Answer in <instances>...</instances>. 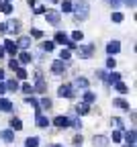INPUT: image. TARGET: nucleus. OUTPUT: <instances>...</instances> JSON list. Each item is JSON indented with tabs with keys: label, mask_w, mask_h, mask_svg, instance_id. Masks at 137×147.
I'll use <instances>...</instances> for the list:
<instances>
[{
	"label": "nucleus",
	"mask_w": 137,
	"mask_h": 147,
	"mask_svg": "<svg viewBox=\"0 0 137 147\" xmlns=\"http://www.w3.org/2000/svg\"><path fill=\"white\" fill-rule=\"evenodd\" d=\"M8 31V25L6 23H0V33H6Z\"/></svg>",
	"instance_id": "obj_46"
},
{
	"label": "nucleus",
	"mask_w": 137,
	"mask_h": 147,
	"mask_svg": "<svg viewBox=\"0 0 137 147\" xmlns=\"http://www.w3.org/2000/svg\"><path fill=\"white\" fill-rule=\"evenodd\" d=\"M82 141H84L82 135H76V137H74V143H76V145H82Z\"/></svg>",
	"instance_id": "obj_44"
},
{
	"label": "nucleus",
	"mask_w": 137,
	"mask_h": 147,
	"mask_svg": "<svg viewBox=\"0 0 137 147\" xmlns=\"http://www.w3.org/2000/svg\"><path fill=\"white\" fill-rule=\"evenodd\" d=\"M113 104H115V106H119V108H125V110H131V108H129V102L123 100V98H115Z\"/></svg>",
	"instance_id": "obj_15"
},
{
	"label": "nucleus",
	"mask_w": 137,
	"mask_h": 147,
	"mask_svg": "<svg viewBox=\"0 0 137 147\" xmlns=\"http://www.w3.org/2000/svg\"><path fill=\"white\" fill-rule=\"evenodd\" d=\"M31 35L35 37V39H41V37H43V31H39V29H33V31H31Z\"/></svg>",
	"instance_id": "obj_35"
},
{
	"label": "nucleus",
	"mask_w": 137,
	"mask_h": 147,
	"mask_svg": "<svg viewBox=\"0 0 137 147\" xmlns=\"http://www.w3.org/2000/svg\"><path fill=\"white\" fill-rule=\"evenodd\" d=\"M4 86H6V90H18V82L16 80H8Z\"/></svg>",
	"instance_id": "obj_25"
},
{
	"label": "nucleus",
	"mask_w": 137,
	"mask_h": 147,
	"mask_svg": "<svg viewBox=\"0 0 137 147\" xmlns=\"http://www.w3.org/2000/svg\"><path fill=\"white\" fill-rule=\"evenodd\" d=\"M10 127H12V131H21V129H23L21 119H10Z\"/></svg>",
	"instance_id": "obj_20"
},
{
	"label": "nucleus",
	"mask_w": 137,
	"mask_h": 147,
	"mask_svg": "<svg viewBox=\"0 0 137 147\" xmlns=\"http://www.w3.org/2000/svg\"><path fill=\"white\" fill-rule=\"evenodd\" d=\"M6 25H8V31H12V33H18V29H21V21H10Z\"/></svg>",
	"instance_id": "obj_18"
},
{
	"label": "nucleus",
	"mask_w": 137,
	"mask_h": 147,
	"mask_svg": "<svg viewBox=\"0 0 137 147\" xmlns=\"http://www.w3.org/2000/svg\"><path fill=\"white\" fill-rule=\"evenodd\" d=\"M121 139H123V135H121L119 131H115V133H113V141H115V143H119Z\"/></svg>",
	"instance_id": "obj_38"
},
{
	"label": "nucleus",
	"mask_w": 137,
	"mask_h": 147,
	"mask_svg": "<svg viewBox=\"0 0 137 147\" xmlns=\"http://www.w3.org/2000/svg\"><path fill=\"white\" fill-rule=\"evenodd\" d=\"M106 51H109L111 55H115V53H119V51H121V43H119V41H111V43L106 45Z\"/></svg>",
	"instance_id": "obj_8"
},
{
	"label": "nucleus",
	"mask_w": 137,
	"mask_h": 147,
	"mask_svg": "<svg viewBox=\"0 0 137 147\" xmlns=\"http://www.w3.org/2000/svg\"><path fill=\"white\" fill-rule=\"evenodd\" d=\"M25 145H27V147H37V145H39V139H37V137H29V139L25 141Z\"/></svg>",
	"instance_id": "obj_26"
},
{
	"label": "nucleus",
	"mask_w": 137,
	"mask_h": 147,
	"mask_svg": "<svg viewBox=\"0 0 137 147\" xmlns=\"http://www.w3.org/2000/svg\"><path fill=\"white\" fill-rule=\"evenodd\" d=\"M0 137L10 143V141H14V131H10V129H6V131H0Z\"/></svg>",
	"instance_id": "obj_14"
},
{
	"label": "nucleus",
	"mask_w": 137,
	"mask_h": 147,
	"mask_svg": "<svg viewBox=\"0 0 137 147\" xmlns=\"http://www.w3.org/2000/svg\"><path fill=\"white\" fill-rule=\"evenodd\" d=\"M41 106H43V108H51V100H49V98H43V100H41Z\"/></svg>",
	"instance_id": "obj_41"
},
{
	"label": "nucleus",
	"mask_w": 137,
	"mask_h": 147,
	"mask_svg": "<svg viewBox=\"0 0 137 147\" xmlns=\"http://www.w3.org/2000/svg\"><path fill=\"white\" fill-rule=\"evenodd\" d=\"M64 69H66V63H64L62 59L51 63V71H53V74H64Z\"/></svg>",
	"instance_id": "obj_10"
},
{
	"label": "nucleus",
	"mask_w": 137,
	"mask_h": 147,
	"mask_svg": "<svg viewBox=\"0 0 137 147\" xmlns=\"http://www.w3.org/2000/svg\"><path fill=\"white\" fill-rule=\"evenodd\" d=\"M55 43H62V45H68V49H70V51L78 47V45H76L74 41H70V39H68V35H66V33H62V31H57V33H55Z\"/></svg>",
	"instance_id": "obj_2"
},
{
	"label": "nucleus",
	"mask_w": 137,
	"mask_h": 147,
	"mask_svg": "<svg viewBox=\"0 0 137 147\" xmlns=\"http://www.w3.org/2000/svg\"><path fill=\"white\" fill-rule=\"evenodd\" d=\"M76 86H78V88H88V80H86V78H78V80H76Z\"/></svg>",
	"instance_id": "obj_28"
},
{
	"label": "nucleus",
	"mask_w": 137,
	"mask_h": 147,
	"mask_svg": "<svg viewBox=\"0 0 137 147\" xmlns=\"http://www.w3.org/2000/svg\"><path fill=\"white\" fill-rule=\"evenodd\" d=\"M4 92H6V86H4L2 82H0V94H4Z\"/></svg>",
	"instance_id": "obj_47"
},
{
	"label": "nucleus",
	"mask_w": 137,
	"mask_h": 147,
	"mask_svg": "<svg viewBox=\"0 0 137 147\" xmlns=\"http://www.w3.org/2000/svg\"><path fill=\"white\" fill-rule=\"evenodd\" d=\"M92 143H94V147H106V145H109V137H104V135H94Z\"/></svg>",
	"instance_id": "obj_5"
},
{
	"label": "nucleus",
	"mask_w": 137,
	"mask_h": 147,
	"mask_svg": "<svg viewBox=\"0 0 137 147\" xmlns=\"http://www.w3.org/2000/svg\"><path fill=\"white\" fill-rule=\"evenodd\" d=\"M115 65H117V61H115V57H109V59H106V67H111V69H113Z\"/></svg>",
	"instance_id": "obj_40"
},
{
	"label": "nucleus",
	"mask_w": 137,
	"mask_h": 147,
	"mask_svg": "<svg viewBox=\"0 0 137 147\" xmlns=\"http://www.w3.org/2000/svg\"><path fill=\"white\" fill-rule=\"evenodd\" d=\"M53 125L60 127V129H66V127H70V119L68 117H55L53 119Z\"/></svg>",
	"instance_id": "obj_6"
},
{
	"label": "nucleus",
	"mask_w": 137,
	"mask_h": 147,
	"mask_svg": "<svg viewBox=\"0 0 137 147\" xmlns=\"http://www.w3.org/2000/svg\"><path fill=\"white\" fill-rule=\"evenodd\" d=\"M18 63H31V53L23 51L21 55H18Z\"/></svg>",
	"instance_id": "obj_19"
},
{
	"label": "nucleus",
	"mask_w": 137,
	"mask_h": 147,
	"mask_svg": "<svg viewBox=\"0 0 137 147\" xmlns=\"http://www.w3.org/2000/svg\"><path fill=\"white\" fill-rule=\"evenodd\" d=\"M41 47H43L45 51H53V47H55V43H53V41H45V43H43Z\"/></svg>",
	"instance_id": "obj_31"
},
{
	"label": "nucleus",
	"mask_w": 137,
	"mask_h": 147,
	"mask_svg": "<svg viewBox=\"0 0 137 147\" xmlns=\"http://www.w3.org/2000/svg\"><path fill=\"white\" fill-rule=\"evenodd\" d=\"M0 10H2L4 14H10V12H12V6H10V2H4V4H0Z\"/></svg>",
	"instance_id": "obj_27"
},
{
	"label": "nucleus",
	"mask_w": 137,
	"mask_h": 147,
	"mask_svg": "<svg viewBox=\"0 0 137 147\" xmlns=\"http://www.w3.org/2000/svg\"><path fill=\"white\" fill-rule=\"evenodd\" d=\"M62 10H64V12H70V10H72V2L64 0V2H62Z\"/></svg>",
	"instance_id": "obj_32"
},
{
	"label": "nucleus",
	"mask_w": 137,
	"mask_h": 147,
	"mask_svg": "<svg viewBox=\"0 0 137 147\" xmlns=\"http://www.w3.org/2000/svg\"><path fill=\"white\" fill-rule=\"evenodd\" d=\"M31 45V37H21V39L16 41V47H23V49H27Z\"/></svg>",
	"instance_id": "obj_16"
},
{
	"label": "nucleus",
	"mask_w": 137,
	"mask_h": 147,
	"mask_svg": "<svg viewBox=\"0 0 137 147\" xmlns=\"http://www.w3.org/2000/svg\"><path fill=\"white\" fill-rule=\"evenodd\" d=\"M70 125H72L74 129H80V127H82V123H80V119H72V121H70Z\"/></svg>",
	"instance_id": "obj_36"
},
{
	"label": "nucleus",
	"mask_w": 137,
	"mask_h": 147,
	"mask_svg": "<svg viewBox=\"0 0 137 147\" xmlns=\"http://www.w3.org/2000/svg\"><path fill=\"white\" fill-rule=\"evenodd\" d=\"M0 4H2V0H0Z\"/></svg>",
	"instance_id": "obj_55"
},
{
	"label": "nucleus",
	"mask_w": 137,
	"mask_h": 147,
	"mask_svg": "<svg viewBox=\"0 0 137 147\" xmlns=\"http://www.w3.org/2000/svg\"><path fill=\"white\" fill-rule=\"evenodd\" d=\"M76 147H82V145H76Z\"/></svg>",
	"instance_id": "obj_54"
},
{
	"label": "nucleus",
	"mask_w": 137,
	"mask_h": 147,
	"mask_svg": "<svg viewBox=\"0 0 137 147\" xmlns=\"http://www.w3.org/2000/svg\"><path fill=\"white\" fill-rule=\"evenodd\" d=\"M16 49H18V47H16V43H14V41H10V39H6V41H4V51H8V53H12V55H14V53H16Z\"/></svg>",
	"instance_id": "obj_12"
},
{
	"label": "nucleus",
	"mask_w": 137,
	"mask_h": 147,
	"mask_svg": "<svg viewBox=\"0 0 137 147\" xmlns=\"http://www.w3.org/2000/svg\"><path fill=\"white\" fill-rule=\"evenodd\" d=\"M25 102H29L31 106H35V108H37V115H41V113H39V102H37L33 96H27V98H25Z\"/></svg>",
	"instance_id": "obj_24"
},
{
	"label": "nucleus",
	"mask_w": 137,
	"mask_h": 147,
	"mask_svg": "<svg viewBox=\"0 0 137 147\" xmlns=\"http://www.w3.org/2000/svg\"><path fill=\"white\" fill-rule=\"evenodd\" d=\"M72 10H76V18H80V21H84V18H88V2L86 0H78L76 4H72Z\"/></svg>",
	"instance_id": "obj_1"
},
{
	"label": "nucleus",
	"mask_w": 137,
	"mask_h": 147,
	"mask_svg": "<svg viewBox=\"0 0 137 147\" xmlns=\"http://www.w3.org/2000/svg\"><path fill=\"white\" fill-rule=\"evenodd\" d=\"M96 100V94H92V92H84V102L86 104H92Z\"/></svg>",
	"instance_id": "obj_21"
},
{
	"label": "nucleus",
	"mask_w": 137,
	"mask_h": 147,
	"mask_svg": "<svg viewBox=\"0 0 137 147\" xmlns=\"http://www.w3.org/2000/svg\"><path fill=\"white\" fill-rule=\"evenodd\" d=\"M72 39H74V41H82V39H84L82 31H74V33H72Z\"/></svg>",
	"instance_id": "obj_30"
},
{
	"label": "nucleus",
	"mask_w": 137,
	"mask_h": 147,
	"mask_svg": "<svg viewBox=\"0 0 137 147\" xmlns=\"http://www.w3.org/2000/svg\"><path fill=\"white\" fill-rule=\"evenodd\" d=\"M6 2H10V0H6Z\"/></svg>",
	"instance_id": "obj_56"
},
{
	"label": "nucleus",
	"mask_w": 137,
	"mask_h": 147,
	"mask_svg": "<svg viewBox=\"0 0 137 147\" xmlns=\"http://www.w3.org/2000/svg\"><path fill=\"white\" fill-rule=\"evenodd\" d=\"M4 80V69H0V82Z\"/></svg>",
	"instance_id": "obj_49"
},
{
	"label": "nucleus",
	"mask_w": 137,
	"mask_h": 147,
	"mask_svg": "<svg viewBox=\"0 0 137 147\" xmlns=\"http://www.w3.org/2000/svg\"><path fill=\"white\" fill-rule=\"evenodd\" d=\"M123 147H133V145H129V143H127V145H123Z\"/></svg>",
	"instance_id": "obj_51"
},
{
	"label": "nucleus",
	"mask_w": 137,
	"mask_h": 147,
	"mask_svg": "<svg viewBox=\"0 0 137 147\" xmlns=\"http://www.w3.org/2000/svg\"><path fill=\"white\" fill-rule=\"evenodd\" d=\"M76 113H78V115H88V113H90V108H88V104H86V102H82V104H78Z\"/></svg>",
	"instance_id": "obj_17"
},
{
	"label": "nucleus",
	"mask_w": 137,
	"mask_h": 147,
	"mask_svg": "<svg viewBox=\"0 0 137 147\" xmlns=\"http://www.w3.org/2000/svg\"><path fill=\"white\" fill-rule=\"evenodd\" d=\"M33 88H35L37 92H41V94H43V92L47 90V84H45V80H43V78H37V84H35Z\"/></svg>",
	"instance_id": "obj_13"
},
{
	"label": "nucleus",
	"mask_w": 137,
	"mask_h": 147,
	"mask_svg": "<svg viewBox=\"0 0 137 147\" xmlns=\"http://www.w3.org/2000/svg\"><path fill=\"white\" fill-rule=\"evenodd\" d=\"M115 86H117V90H119V92H127V86H125L123 82H117Z\"/></svg>",
	"instance_id": "obj_39"
},
{
	"label": "nucleus",
	"mask_w": 137,
	"mask_h": 147,
	"mask_svg": "<svg viewBox=\"0 0 137 147\" xmlns=\"http://www.w3.org/2000/svg\"><path fill=\"white\" fill-rule=\"evenodd\" d=\"M53 147H64V145H53Z\"/></svg>",
	"instance_id": "obj_52"
},
{
	"label": "nucleus",
	"mask_w": 137,
	"mask_h": 147,
	"mask_svg": "<svg viewBox=\"0 0 137 147\" xmlns=\"http://www.w3.org/2000/svg\"><path fill=\"white\" fill-rule=\"evenodd\" d=\"M111 123H113V125H115L117 129H121V127H123V123H121V119H117V117H115V119H113Z\"/></svg>",
	"instance_id": "obj_42"
},
{
	"label": "nucleus",
	"mask_w": 137,
	"mask_h": 147,
	"mask_svg": "<svg viewBox=\"0 0 137 147\" xmlns=\"http://www.w3.org/2000/svg\"><path fill=\"white\" fill-rule=\"evenodd\" d=\"M35 123H37V127H39V129H47V127H49V119H47L45 115H37Z\"/></svg>",
	"instance_id": "obj_7"
},
{
	"label": "nucleus",
	"mask_w": 137,
	"mask_h": 147,
	"mask_svg": "<svg viewBox=\"0 0 137 147\" xmlns=\"http://www.w3.org/2000/svg\"><path fill=\"white\" fill-rule=\"evenodd\" d=\"M125 4H129V6L133 8V6H135V0H125Z\"/></svg>",
	"instance_id": "obj_48"
},
{
	"label": "nucleus",
	"mask_w": 137,
	"mask_h": 147,
	"mask_svg": "<svg viewBox=\"0 0 137 147\" xmlns=\"http://www.w3.org/2000/svg\"><path fill=\"white\" fill-rule=\"evenodd\" d=\"M57 94H60L62 98H72L74 96V86L72 84H62L60 90H57Z\"/></svg>",
	"instance_id": "obj_3"
},
{
	"label": "nucleus",
	"mask_w": 137,
	"mask_h": 147,
	"mask_svg": "<svg viewBox=\"0 0 137 147\" xmlns=\"http://www.w3.org/2000/svg\"><path fill=\"white\" fill-rule=\"evenodd\" d=\"M60 57H62V61H64V59H70V57H72V51H70V49H62Z\"/></svg>",
	"instance_id": "obj_29"
},
{
	"label": "nucleus",
	"mask_w": 137,
	"mask_h": 147,
	"mask_svg": "<svg viewBox=\"0 0 137 147\" xmlns=\"http://www.w3.org/2000/svg\"><path fill=\"white\" fill-rule=\"evenodd\" d=\"M23 92H27V94L31 92V94H33V92H35V88H33V86H31L29 82H25V84H23Z\"/></svg>",
	"instance_id": "obj_33"
},
{
	"label": "nucleus",
	"mask_w": 137,
	"mask_h": 147,
	"mask_svg": "<svg viewBox=\"0 0 137 147\" xmlns=\"http://www.w3.org/2000/svg\"><path fill=\"white\" fill-rule=\"evenodd\" d=\"M4 53H6V51H4V47H0V57H2Z\"/></svg>",
	"instance_id": "obj_50"
},
{
	"label": "nucleus",
	"mask_w": 137,
	"mask_h": 147,
	"mask_svg": "<svg viewBox=\"0 0 137 147\" xmlns=\"http://www.w3.org/2000/svg\"><path fill=\"white\" fill-rule=\"evenodd\" d=\"M45 16H47V23H51V25H60V18H62V14H60V12H55V10H47V12H45Z\"/></svg>",
	"instance_id": "obj_4"
},
{
	"label": "nucleus",
	"mask_w": 137,
	"mask_h": 147,
	"mask_svg": "<svg viewBox=\"0 0 137 147\" xmlns=\"http://www.w3.org/2000/svg\"><path fill=\"white\" fill-rule=\"evenodd\" d=\"M125 139H127L129 145H135V131H127L125 133Z\"/></svg>",
	"instance_id": "obj_22"
},
{
	"label": "nucleus",
	"mask_w": 137,
	"mask_h": 147,
	"mask_svg": "<svg viewBox=\"0 0 137 147\" xmlns=\"http://www.w3.org/2000/svg\"><path fill=\"white\" fill-rule=\"evenodd\" d=\"M51 2H60V0H51Z\"/></svg>",
	"instance_id": "obj_53"
},
{
	"label": "nucleus",
	"mask_w": 137,
	"mask_h": 147,
	"mask_svg": "<svg viewBox=\"0 0 137 147\" xmlns=\"http://www.w3.org/2000/svg\"><path fill=\"white\" fill-rule=\"evenodd\" d=\"M0 110H2V113H10V110H12V102L8 98H0Z\"/></svg>",
	"instance_id": "obj_11"
},
{
	"label": "nucleus",
	"mask_w": 137,
	"mask_h": 147,
	"mask_svg": "<svg viewBox=\"0 0 137 147\" xmlns=\"http://www.w3.org/2000/svg\"><path fill=\"white\" fill-rule=\"evenodd\" d=\"M109 82H111V84H117V82H121V74H117V71H113L111 76H109Z\"/></svg>",
	"instance_id": "obj_23"
},
{
	"label": "nucleus",
	"mask_w": 137,
	"mask_h": 147,
	"mask_svg": "<svg viewBox=\"0 0 137 147\" xmlns=\"http://www.w3.org/2000/svg\"><path fill=\"white\" fill-rule=\"evenodd\" d=\"M16 76L21 78V80H25V78H27V71H25L23 67H18V69H16Z\"/></svg>",
	"instance_id": "obj_37"
},
{
	"label": "nucleus",
	"mask_w": 137,
	"mask_h": 147,
	"mask_svg": "<svg viewBox=\"0 0 137 147\" xmlns=\"http://www.w3.org/2000/svg\"><path fill=\"white\" fill-rule=\"evenodd\" d=\"M111 18H113L115 23H121V21H123V14H121V12H113V16H111Z\"/></svg>",
	"instance_id": "obj_34"
},
{
	"label": "nucleus",
	"mask_w": 137,
	"mask_h": 147,
	"mask_svg": "<svg viewBox=\"0 0 137 147\" xmlns=\"http://www.w3.org/2000/svg\"><path fill=\"white\" fill-rule=\"evenodd\" d=\"M8 67H10V69H18V61H16V59L8 61Z\"/></svg>",
	"instance_id": "obj_43"
},
{
	"label": "nucleus",
	"mask_w": 137,
	"mask_h": 147,
	"mask_svg": "<svg viewBox=\"0 0 137 147\" xmlns=\"http://www.w3.org/2000/svg\"><path fill=\"white\" fill-rule=\"evenodd\" d=\"M35 12H37V14H43V12H47V10H45V6H35Z\"/></svg>",
	"instance_id": "obj_45"
},
{
	"label": "nucleus",
	"mask_w": 137,
	"mask_h": 147,
	"mask_svg": "<svg viewBox=\"0 0 137 147\" xmlns=\"http://www.w3.org/2000/svg\"><path fill=\"white\" fill-rule=\"evenodd\" d=\"M92 51H94V45L90 43V45L80 47V51H78V53H80V57H90V55H92Z\"/></svg>",
	"instance_id": "obj_9"
}]
</instances>
